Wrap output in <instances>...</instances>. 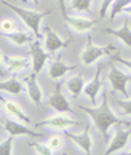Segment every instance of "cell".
<instances>
[{"label": "cell", "instance_id": "obj_1", "mask_svg": "<svg viewBox=\"0 0 131 155\" xmlns=\"http://www.w3.org/2000/svg\"><path fill=\"white\" fill-rule=\"evenodd\" d=\"M80 109L87 114V115L93 120V123L96 126V130L99 131V134L104 137V142L109 144L110 139H109V130L115 125H125V126H131L129 122L126 120H122L117 117V114L112 110L110 107V102H109V97H107V93L102 91V102L101 106H96V107H85L80 106Z\"/></svg>", "mask_w": 131, "mask_h": 155}, {"label": "cell", "instance_id": "obj_2", "mask_svg": "<svg viewBox=\"0 0 131 155\" xmlns=\"http://www.w3.org/2000/svg\"><path fill=\"white\" fill-rule=\"evenodd\" d=\"M2 5H3V7H8L11 11H15V13L21 18V21L34 32V35H37V38H43V34L40 32V24H42L43 18H47L48 15H51V10L50 11L48 10L47 11L26 10V8L16 7V5H13V3H8L7 0H2Z\"/></svg>", "mask_w": 131, "mask_h": 155}, {"label": "cell", "instance_id": "obj_3", "mask_svg": "<svg viewBox=\"0 0 131 155\" xmlns=\"http://www.w3.org/2000/svg\"><path fill=\"white\" fill-rule=\"evenodd\" d=\"M112 51H115L113 47H99V45H94L93 38L88 35V42L82 51V62L85 66H93L98 59L110 54Z\"/></svg>", "mask_w": 131, "mask_h": 155}, {"label": "cell", "instance_id": "obj_4", "mask_svg": "<svg viewBox=\"0 0 131 155\" xmlns=\"http://www.w3.org/2000/svg\"><path fill=\"white\" fill-rule=\"evenodd\" d=\"M42 126H45V128H51V130H69L72 128V126H83L80 122H77L75 118H70L67 115H62V114H58V115H53L50 118H45L42 120V122H37L35 123V128H42Z\"/></svg>", "mask_w": 131, "mask_h": 155}, {"label": "cell", "instance_id": "obj_5", "mask_svg": "<svg viewBox=\"0 0 131 155\" xmlns=\"http://www.w3.org/2000/svg\"><path fill=\"white\" fill-rule=\"evenodd\" d=\"M123 126L125 125H115V126H113L115 134H113V137L109 142V146H107L106 153H102V155H112V153L122 150V149H125L128 146L129 137H131V126L128 130H123Z\"/></svg>", "mask_w": 131, "mask_h": 155}, {"label": "cell", "instance_id": "obj_6", "mask_svg": "<svg viewBox=\"0 0 131 155\" xmlns=\"http://www.w3.org/2000/svg\"><path fill=\"white\" fill-rule=\"evenodd\" d=\"M109 82L112 91H117L122 96H128V83L131 82V74L125 72L118 67H112L109 71Z\"/></svg>", "mask_w": 131, "mask_h": 155}, {"label": "cell", "instance_id": "obj_7", "mask_svg": "<svg viewBox=\"0 0 131 155\" xmlns=\"http://www.w3.org/2000/svg\"><path fill=\"white\" fill-rule=\"evenodd\" d=\"M69 42H70L69 38L62 40L50 26H45L43 27V45H45V50H47L50 54H54L58 50L66 48L67 45H69Z\"/></svg>", "mask_w": 131, "mask_h": 155}, {"label": "cell", "instance_id": "obj_8", "mask_svg": "<svg viewBox=\"0 0 131 155\" xmlns=\"http://www.w3.org/2000/svg\"><path fill=\"white\" fill-rule=\"evenodd\" d=\"M50 53L47 50L42 48V43L38 40H32L31 43V59H32V71L34 74H38L42 72L43 66L47 64V61L50 58Z\"/></svg>", "mask_w": 131, "mask_h": 155}, {"label": "cell", "instance_id": "obj_9", "mask_svg": "<svg viewBox=\"0 0 131 155\" xmlns=\"http://www.w3.org/2000/svg\"><path fill=\"white\" fill-rule=\"evenodd\" d=\"M61 88H62V85L61 83H56L53 94L48 97V104H50V107H53L58 114H74L72 107L69 104V101H67V97L62 94V90Z\"/></svg>", "mask_w": 131, "mask_h": 155}, {"label": "cell", "instance_id": "obj_10", "mask_svg": "<svg viewBox=\"0 0 131 155\" xmlns=\"http://www.w3.org/2000/svg\"><path fill=\"white\" fill-rule=\"evenodd\" d=\"M3 128L8 134L13 136H31V137H42V134H38L37 131H34L31 128H27L26 123L19 122V120L13 118H5L3 120Z\"/></svg>", "mask_w": 131, "mask_h": 155}, {"label": "cell", "instance_id": "obj_11", "mask_svg": "<svg viewBox=\"0 0 131 155\" xmlns=\"http://www.w3.org/2000/svg\"><path fill=\"white\" fill-rule=\"evenodd\" d=\"M64 133H66V136L69 137V139H72L74 142H75V144L80 147L87 155H91V152H93V137H91V133H90L88 126H85L82 133H70L69 130H66Z\"/></svg>", "mask_w": 131, "mask_h": 155}, {"label": "cell", "instance_id": "obj_12", "mask_svg": "<svg viewBox=\"0 0 131 155\" xmlns=\"http://www.w3.org/2000/svg\"><path fill=\"white\" fill-rule=\"evenodd\" d=\"M101 71H102V67H98V69H96L94 77L91 78L90 82H87V85H85V90H83V94L90 99L91 106H96V104H98V94L102 91Z\"/></svg>", "mask_w": 131, "mask_h": 155}, {"label": "cell", "instance_id": "obj_13", "mask_svg": "<svg viewBox=\"0 0 131 155\" xmlns=\"http://www.w3.org/2000/svg\"><path fill=\"white\" fill-rule=\"evenodd\" d=\"M75 67H77V64H67V62H64L61 58H56L48 64V77L51 80H59L61 77H64L67 72L74 71Z\"/></svg>", "mask_w": 131, "mask_h": 155}, {"label": "cell", "instance_id": "obj_14", "mask_svg": "<svg viewBox=\"0 0 131 155\" xmlns=\"http://www.w3.org/2000/svg\"><path fill=\"white\" fill-rule=\"evenodd\" d=\"M2 67L8 69L10 72H21L29 67V59L22 56H10L7 53H2Z\"/></svg>", "mask_w": 131, "mask_h": 155}, {"label": "cell", "instance_id": "obj_15", "mask_svg": "<svg viewBox=\"0 0 131 155\" xmlns=\"http://www.w3.org/2000/svg\"><path fill=\"white\" fill-rule=\"evenodd\" d=\"M62 18H64L67 24L77 32H90L96 26L94 19H87V18H80V16H69L67 13L62 15Z\"/></svg>", "mask_w": 131, "mask_h": 155}, {"label": "cell", "instance_id": "obj_16", "mask_svg": "<svg viewBox=\"0 0 131 155\" xmlns=\"http://www.w3.org/2000/svg\"><path fill=\"white\" fill-rule=\"evenodd\" d=\"M2 106H3V110L8 114V115H11L15 120H19V122L22 123H26V125H29L31 123V118L29 115L22 110V109L19 107L18 102H15V101H8V99H5V97H2Z\"/></svg>", "mask_w": 131, "mask_h": 155}, {"label": "cell", "instance_id": "obj_17", "mask_svg": "<svg viewBox=\"0 0 131 155\" xmlns=\"http://www.w3.org/2000/svg\"><path fill=\"white\" fill-rule=\"evenodd\" d=\"M106 34L109 35H113L115 38H118L122 43H125L126 47L131 50V27L128 24V21H125L123 24L118 27V29H112V27H107Z\"/></svg>", "mask_w": 131, "mask_h": 155}, {"label": "cell", "instance_id": "obj_18", "mask_svg": "<svg viewBox=\"0 0 131 155\" xmlns=\"http://www.w3.org/2000/svg\"><path fill=\"white\" fill-rule=\"evenodd\" d=\"M37 74H32V75H29L26 78V83H27V94H29V97L32 99L34 104L40 106L42 104V99H43V94H42V90H40V85L37 83Z\"/></svg>", "mask_w": 131, "mask_h": 155}, {"label": "cell", "instance_id": "obj_19", "mask_svg": "<svg viewBox=\"0 0 131 155\" xmlns=\"http://www.w3.org/2000/svg\"><path fill=\"white\" fill-rule=\"evenodd\" d=\"M85 85H87V82H85V77L82 75V74H77V75H72V77L66 82V90L69 91V94H70L72 97H75V99H77V97L83 93Z\"/></svg>", "mask_w": 131, "mask_h": 155}, {"label": "cell", "instance_id": "obj_20", "mask_svg": "<svg viewBox=\"0 0 131 155\" xmlns=\"http://www.w3.org/2000/svg\"><path fill=\"white\" fill-rule=\"evenodd\" d=\"M0 88H2L5 93H10V94H21L22 91H24V85H22L16 77H10V78L2 80Z\"/></svg>", "mask_w": 131, "mask_h": 155}, {"label": "cell", "instance_id": "obj_21", "mask_svg": "<svg viewBox=\"0 0 131 155\" xmlns=\"http://www.w3.org/2000/svg\"><path fill=\"white\" fill-rule=\"evenodd\" d=\"M5 38H8L10 42H13L15 45H27V43H32V35L31 34H26V32H21V31H15V32H8V34H2Z\"/></svg>", "mask_w": 131, "mask_h": 155}, {"label": "cell", "instance_id": "obj_22", "mask_svg": "<svg viewBox=\"0 0 131 155\" xmlns=\"http://www.w3.org/2000/svg\"><path fill=\"white\" fill-rule=\"evenodd\" d=\"M128 5H131V0H115V2L112 3L110 10H109V19L113 21L118 16V13H122Z\"/></svg>", "mask_w": 131, "mask_h": 155}, {"label": "cell", "instance_id": "obj_23", "mask_svg": "<svg viewBox=\"0 0 131 155\" xmlns=\"http://www.w3.org/2000/svg\"><path fill=\"white\" fill-rule=\"evenodd\" d=\"M93 0H70V8L78 13H90Z\"/></svg>", "mask_w": 131, "mask_h": 155}, {"label": "cell", "instance_id": "obj_24", "mask_svg": "<svg viewBox=\"0 0 131 155\" xmlns=\"http://www.w3.org/2000/svg\"><path fill=\"white\" fill-rule=\"evenodd\" d=\"M13 144H15V136L10 134L8 137H3L0 144V153L2 155H13Z\"/></svg>", "mask_w": 131, "mask_h": 155}, {"label": "cell", "instance_id": "obj_25", "mask_svg": "<svg viewBox=\"0 0 131 155\" xmlns=\"http://www.w3.org/2000/svg\"><path fill=\"white\" fill-rule=\"evenodd\" d=\"M29 147L34 149L38 155H53V149L48 144H43V142H29Z\"/></svg>", "mask_w": 131, "mask_h": 155}, {"label": "cell", "instance_id": "obj_26", "mask_svg": "<svg viewBox=\"0 0 131 155\" xmlns=\"http://www.w3.org/2000/svg\"><path fill=\"white\" fill-rule=\"evenodd\" d=\"M47 144L53 149V150H59V149L64 146V139H62V136H58V134H54V136H51L50 139L47 141Z\"/></svg>", "mask_w": 131, "mask_h": 155}, {"label": "cell", "instance_id": "obj_27", "mask_svg": "<svg viewBox=\"0 0 131 155\" xmlns=\"http://www.w3.org/2000/svg\"><path fill=\"white\" fill-rule=\"evenodd\" d=\"M15 31H18L16 29L15 21H11L8 18L2 19V34H8V32H15Z\"/></svg>", "mask_w": 131, "mask_h": 155}, {"label": "cell", "instance_id": "obj_28", "mask_svg": "<svg viewBox=\"0 0 131 155\" xmlns=\"http://www.w3.org/2000/svg\"><path fill=\"white\" fill-rule=\"evenodd\" d=\"M113 2H115V0H102V3H101V7H99V16H101V18L107 16V13H109V10H110Z\"/></svg>", "mask_w": 131, "mask_h": 155}, {"label": "cell", "instance_id": "obj_29", "mask_svg": "<svg viewBox=\"0 0 131 155\" xmlns=\"http://www.w3.org/2000/svg\"><path fill=\"white\" fill-rule=\"evenodd\" d=\"M117 106L120 107L126 115H131V99H117Z\"/></svg>", "mask_w": 131, "mask_h": 155}, {"label": "cell", "instance_id": "obj_30", "mask_svg": "<svg viewBox=\"0 0 131 155\" xmlns=\"http://www.w3.org/2000/svg\"><path fill=\"white\" fill-rule=\"evenodd\" d=\"M112 61L120 62V64H123L126 69H129V71H131V59H125V58H122V56H118V54H113L112 56Z\"/></svg>", "mask_w": 131, "mask_h": 155}, {"label": "cell", "instance_id": "obj_31", "mask_svg": "<svg viewBox=\"0 0 131 155\" xmlns=\"http://www.w3.org/2000/svg\"><path fill=\"white\" fill-rule=\"evenodd\" d=\"M56 2L59 3V7H61V11H62V15H64V13H67V11H66V0H56Z\"/></svg>", "mask_w": 131, "mask_h": 155}, {"label": "cell", "instance_id": "obj_32", "mask_svg": "<svg viewBox=\"0 0 131 155\" xmlns=\"http://www.w3.org/2000/svg\"><path fill=\"white\" fill-rule=\"evenodd\" d=\"M123 13H126V15H129V16H131V5H128V7L123 10Z\"/></svg>", "mask_w": 131, "mask_h": 155}, {"label": "cell", "instance_id": "obj_33", "mask_svg": "<svg viewBox=\"0 0 131 155\" xmlns=\"http://www.w3.org/2000/svg\"><path fill=\"white\" fill-rule=\"evenodd\" d=\"M32 3H35V5H38V3H40V0H32Z\"/></svg>", "mask_w": 131, "mask_h": 155}, {"label": "cell", "instance_id": "obj_34", "mask_svg": "<svg viewBox=\"0 0 131 155\" xmlns=\"http://www.w3.org/2000/svg\"><path fill=\"white\" fill-rule=\"evenodd\" d=\"M123 155H131V149H129V150H128V152H125Z\"/></svg>", "mask_w": 131, "mask_h": 155}, {"label": "cell", "instance_id": "obj_35", "mask_svg": "<svg viewBox=\"0 0 131 155\" xmlns=\"http://www.w3.org/2000/svg\"><path fill=\"white\" fill-rule=\"evenodd\" d=\"M19 2H26V0H19Z\"/></svg>", "mask_w": 131, "mask_h": 155}]
</instances>
